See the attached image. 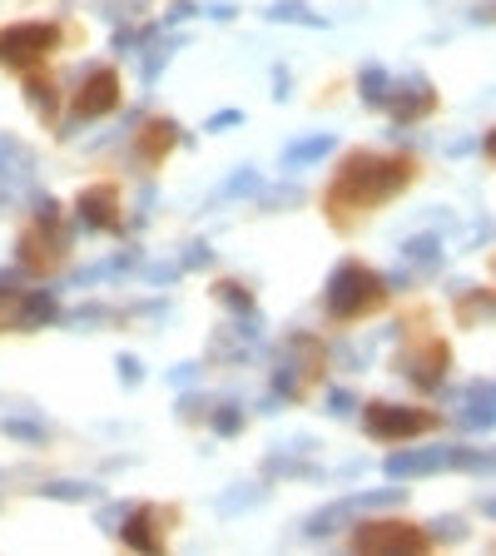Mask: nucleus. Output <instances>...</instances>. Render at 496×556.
Segmentation results:
<instances>
[{
  "instance_id": "nucleus-1",
  "label": "nucleus",
  "mask_w": 496,
  "mask_h": 556,
  "mask_svg": "<svg viewBox=\"0 0 496 556\" xmlns=\"http://www.w3.org/2000/svg\"><path fill=\"white\" fill-rule=\"evenodd\" d=\"M412 179V159H382V154H353L338 179H333V214L348 219V209H377L382 199H392L402 184Z\"/></svg>"
},
{
  "instance_id": "nucleus-2",
  "label": "nucleus",
  "mask_w": 496,
  "mask_h": 556,
  "mask_svg": "<svg viewBox=\"0 0 496 556\" xmlns=\"http://www.w3.org/2000/svg\"><path fill=\"white\" fill-rule=\"evenodd\" d=\"M382 303V283L372 269L363 264H343L338 278H333V288H328V308H333V318H363Z\"/></svg>"
},
{
  "instance_id": "nucleus-3",
  "label": "nucleus",
  "mask_w": 496,
  "mask_h": 556,
  "mask_svg": "<svg viewBox=\"0 0 496 556\" xmlns=\"http://www.w3.org/2000/svg\"><path fill=\"white\" fill-rule=\"evenodd\" d=\"M60 45V30L55 25H40V20H30V25H10L5 35H0V60L5 65H15V70H30L45 50H55Z\"/></svg>"
},
{
  "instance_id": "nucleus-4",
  "label": "nucleus",
  "mask_w": 496,
  "mask_h": 556,
  "mask_svg": "<svg viewBox=\"0 0 496 556\" xmlns=\"http://www.w3.org/2000/svg\"><path fill=\"white\" fill-rule=\"evenodd\" d=\"M358 552H427V532L407 527V522H372L353 532Z\"/></svg>"
},
{
  "instance_id": "nucleus-5",
  "label": "nucleus",
  "mask_w": 496,
  "mask_h": 556,
  "mask_svg": "<svg viewBox=\"0 0 496 556\" xmlns=\"http://www.w3.org/2000/svg\"><path fill=\"white\" fill-rule=\"evenodd\" d=\"M437 417L417 413V408H392V403H372L368 408V432L382 442H397V437H417V432H432Z\"/></svg>"
},
{
  "instance_id": "nucleus-6",
  "label": "nucleus",
  "mask_w": 496,
  "mask_h": 556,
  "mask_svg": "<svg viewBox=\"0 0 496 556\" xmlns=\"http://www.w3.org/2000/svg\"><path fill=\"white\" fill-rule=\"evenodd\" d=\"M115 105H120V80H115L110 70H95L90 85H85L80 100H75V115H80V120H95V115H105V110H115Z\"/></svg>"
},
{
  "instance_id": "nucleus-7",
  "label": "nucleus",
  "mask_w": 496,
  "mask_h": 556,
  "mask_svg": "<svg viewBox=\"0 0 496 556\" xmlns=\"http://www.w3.org/2000/svg\"><path fill=\"white\" fill-rule=\"evenodd\" d=\"M392 110H397V120L427 115V110H432V85H427V80H407V85L392 95Z\"/></svg>"
},
{
  "instance_id": "nucleus-8",
  "label": "nucleus",
  "mask_w": 496,
  "mask_h": 556,
  "mask_svg": "<svg viewBox=\"0 0 496 556\" xmlns=\"http://www.w3.org/2000/svg\"><path fill=\"white\" fill-rule=\"evenodd\" d=\"M110 189H90L85 199H80V209L95 219V224H115V209H110V199H105Z\"/></svg>"
},
{
  "instance_id": "nucleus-9",
  "label": "nucleus",
  "mask_w": 496,
  "mask_h": 556,
  "mask_svg": "<svg viewBox=\"0 0 496 556\" xmlns=\"http://www.w3.org/2000/svg\"><path fill=\"white\" fill-rule=\"evenodd\" d=\"M487 154H492V159H496V130H492V135H487Z\"/></svg>"
},
{
  "instance_id": "nucleus-10",
  "label": "nucleus",
  "mask_w": 496,
  "mask_h": 556,
  "mask_svg": "<svg viewBox=\"0 0 496 556\" xmlns=\"http://www.w3.org/2000/svg\"><path fill=\"white\" fill-rule=\"evenodd\" d=\"M482 512H487V517H496V497H492V502H482Z\"/></svg>"
}]
</instances>
